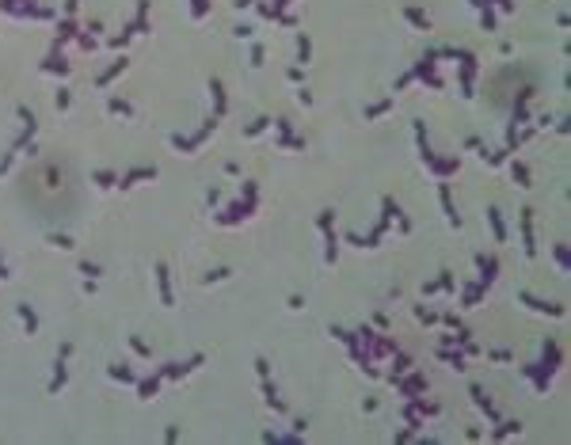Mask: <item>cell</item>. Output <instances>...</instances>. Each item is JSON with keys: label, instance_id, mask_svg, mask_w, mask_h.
I'll return each mask as SVG.
<instances>
[{"label": "cell", "instance_id": "484cf974", "mask_svg": "<svg viewBox=\"0 0 571 445\" xmlns=\"http://www.w3.org/2000/svg\"><path fill=\"white\" fill-rule=\"evenodd\" d=\"M251 65H255V68L263 65V46H255V50H251Z\"/></svg>", "mask_w": 571, "mask_h": 445}, {"label": "cell", "instance_id": "52a82bcc", "mask_svg": "<svg viewBox=\"0 0 571 445\" xmlns=\"http://www.w3.org/2000/svg\"><path fill=\"white\" fill-rule=\"evenodd\" d=\"M73 34H77V23H73V19H65V23L57 27V46H61V42H69Z\"/></svg>", "mask_w": 571, "mask_h": 445}, {"label": "cell", "instance_id": "8992f818", "mask_svg": "<svg viewBox=\"0 0 571 445\" xmlns=\"http://www.w3.org/2000/svg\"><path fill=\"white\" fill-rule=\"evenodd\" d=\"M126 65H130V61H126V57H122V61H114V65H111V68H107L103 77H99V84H111V80H114V77H118V72H126Z\"/></svg>", "mask_w": 571, "mask_h": 445}, {"label": "cell", "instance_id": "9c48e42d", "mask_svg": "<svg viewBox=\"0 0 571 445\" xmlns=\"http://www.w3.org/2000/svg\"><path fill=\"white\" fill-rule=\"evenodd\" d=\"M46 72H61V77H65V72H69V61H65V57H50V61H46Z\"/></svg>", "mask_w": 571, "mask_h": 445}, {"label": "cell", "instance_id": "7402d4cb", "mask_svg": "<svg viewBox=\"0 0 571 445\" xmlns=\"http://www.w3.org/2000/svg\"><path fill=\"white\" fill-rule=\"evenodd\" d=\"M80 274H88V278H95V274H103L95 263H80Z\"/></svg>", "mask_w": 571, "mask_h": 445}, {"label": "cell", "instance_id": "3957f363", "mask_svg": "<svg viewBox=\"0 0 571 445\" xmlns=\"http://www.w3.org/2000/svg\"><path fill=\"white\" fill-rule=\"evenodd\" d=\"M156 282H160V301H164V305H172V282H168V266H164V263L156 266Z\"/></svg>", "mask_w": 571, "mask_h": 445}, {"label": "cell", "instance_id": "8fae6325", "mask_svg": "<svg viewBox=\"0 0 571 445\" xmlns=\"http://www.w3.org/2000/svg\"><path fill=\"white\" fill-rule=\"evenodd\" d=\"M407 19H411V23H415V27H423V31H426V27H431V19H426V16H423V12H419V8H407Z\"/></svg>", "mask_w": 571, "mask_h": 445}, {"label": "cell", "instance_id": "9a60e30c", "mask_svg": "<svg viewBox=\"0 0 571 445\" xmlns=\"http://www.w3.org/2000/svg\"><path fill=\"white\" fill-rule=\"evenodd\" d=\"M111 111H114V114H133V107H130L126 99H111Z\"/></svg>", "mask_w": 571, "mask_h": 445}, {"label": "cell", "instance_id": "7c38bea8", "mask_svg": "<svg viewBox=\"0 0 571 445\" xmlns=\"http://www.w3.org/2000/svg\"><path fill=\"white\" fill-rule=\"evenodd\" d=\"M209 88H213V103H217V114H221V111H225V92H221V80H213Z\"/></svg>", "mask_w": 571, "mask_h": 445}, {"label": "cell", "instance_id": "6da1fadb", "mask_svg": "<svg viewBox=\"0 0 571 445\" xmlns=\"http://www.w3.org/2000/svg\"><path fill=\"white\" fill-rule=\"evenodd\" d=\"M141 179H156V168H137V171H130V175H122L118 187H122V190H130L133 183H141Z\"/></svg>", "mask_w": 571, "mask_h": 445}, {"label": "cell", "instance_id": "5b68a950", "mask_svg": "<svg viewBox=\"0 0 571 445\" xmlns=\"http://www.w3.org/2000/svg\"><path fill=\"white\" fill-rule=\"evenodd\" d=\"M442 209H446V221L450 225H461L457 209H453V198H450V187H442Z\"/></svg>", "mask_w": 571, "mask_h": 445}, {"label": "cell", "instance_id": "ac0fdd59", "mask_svg": "<svg viewBox=\"0 0 571 445\" xmlns=\"http://www.w3.org/2000/svg\"><path fill=\"white\" fill-rule=\"evenodd\" d=\"M309 53H312L309 38H301V42H297V61H309Z\"/></svg>", "mask_w": 571, "mask_h": 445}, {"label": "cell", "instance_id": "277c9868", "mask_svg": "<svg viewBox=\"0 0 571 445\" xmlns=\"http://www.w3.org/2000/svg\"><path fill=\"white\" fill-rule=\"evenodd\" d=\"M160 377H164V373H156V377H145V381L137 385L141 400H153V396H156V388H160Z\"/></svg>", "mask_w": 571, "mask_h": 445}, {"label": "cell", "instance_id": "ba28073f", "mask_svg": "<svg viewBox=\"0 0 571 445\" xmlns=\"http://www.w3.org/2000/svg\"><path fill=\"white\" fill-rule=\"evenodd\" d=\"M19 316H23V324H27V331H31V335L38 331V320H35V312H31L27 305H19Z\"/></svg>", "mask_w": 571, "mask_h": 445}, {"label": "cell", "instance_id": "4316f807", "mask_svg": "<svg viewBox=\"0 0 571 445\" xmlns=\"http://www.w3.org/2000/svg\"><path fill=\"white\" fill-rule=\"evenodd\" d=\"M65 8H69V12H77V0H65Z\"/></svg>", "mask_w": 571, "mask_h": 445}, {"label": "cell", "instance_id": "e0dca14e", "mask_svg": "<svg viewBox=\"0 0 571 445\" xmlns=\"http://www.w3.org/2000/svg\"><path fill=\"white\" fill-rule=\"evenodd\" d=\"M514 179H518V187H529V171L522 164H514Z\"/></svg>", "mask_w": 571, "mask_h": 445}, {"label": "cell", "instance_id": "30bf717a", "mask_svg": "<svg viewBox=\"0 0 571 445\" xmlns=\"http://www.w3.org/2000/svg\"><path fill=\"white\" fill-rule=\"evenodd\" d=\"M487 221H491V229H495V236H507V229H503V217H499V209H487Z\"/></svg>", "mask_w": 571, "mask_h": 445}, {"label": "cell", "instance_id": "4fadbf2b", "mask_svg": "<svg viewBox=\"0 0 571 445\" xmlns=\"http://www.w3.org/2000/svg\"><path fill=\"white\" fill-rule=\"evenodd\" d=\"M111 377H114V381H137V377H133L126 365H111Z\"/></svg>", "mask_w": 571, "mask_h": 445}, {"label": "cell", "instance_id": "cb8c5ba5", "mask_svg": "<svg viewBox=\"0 0 571 445\" xmlns=\"http://www.w3.org/2000/svg\"><path fill=\"white\" fill-rule=\"evenodd\" d=\"M130 346H133V350L141 354V358H149V346H145V342H141V339H130Z\"/></svg>", "mask_w": 571, "mask_h": 445}, {"label": "cell", "instance_id": "44dd1931", "mask_svg": "<svg viewBox=\"0 0 571 445\" xmlns=\"http://www.w3.org/2000/svg\"><path fill=\"white\" fill-rule=\"evenodd\" d=\"M53 248H73V236H50Z\"/></svg>", "mask_w": 571, "mask_h": 445}, {"label": "cell", "instance_id": "2e32d148", "mask_svg": "<svg viewBox=\"0 0 571 445\" xmlns=\"http://www.w3.org/2000/svg\"><path fill=\"white\" fill-rule=\"evenodd\" d=\"M190 12H194V19H202L209 12V0H194V4H190Z\"/></svg>", "mask_w": 571, "mask_h": 445}, {"label": "cell", "instance_id": "d4e9b609", "mask_svg": "<svg viewBox=\"0 0 571 445\" xmlns=\"http://www.w3.org/2000/svg\"><path fill=\"white\" fill-rule=\"evenodd\" d=\"M221 278H229L225 266H221V270H213V274H206V282H221Z\"/></svg>", "mask_w": 571, "mask_h": 445}, {"label": "cell", "instance_id": "ffe728a7", "mask_svg": "<svg viewBox=\"0 0 571 445\" xmlns=\"http://www.w3.org/2000/svg\"><path fill=\"white\" fill-rule=\"evenodd\" d=\"M53 103H57V111H65V107H69V103H73V95L65 92V88H61V92H57V99H53Z\"/></svg>", "mask_w": 571, "mask_h": 445}, {"label": "cell", "instance_id": "7a4b0ae2", "mask_svg": "<svg viewBox=\"0 0 571 445\" xmlns=\"http://www.w3.org/2000/svg\"><path fill=\"white\" fill-rule=\"evenodd\" d=\"M522 240H526V255H533L537 244H533V217H529V209L522 213Z\"/></svg>", "mask_w": 571, "mask_h": 445}, {"label": "cell", "instance_id": "603a6c76", "mask_svg": "<svg viewBox=\"0 0 571 445\" xmlns=\"http://www.w3.org/2000/svg\"><path fill=\"white\" fill-rule=\"evenodd\" d=\"M518 430V422H503V430H495V437H507V434H514Z\"/></svg>", "mask_w": 571, "mask_h": 445}, {"label": "cell", "instance_id": "d6986e66", "mask_svg": "<svg viewBox=\"0 0 571 445\" xmlns=\"http://www.w3.org/2000/svg\"><path fill=\"white\" fill-rule=\"evenodd\" d=\"M95 183H99V187H114V175L111 171H95Z\"/></svg>", "mask_w": 571, "mask_h": 445}, {"label": "cell", "instance_id": "5bb4252c", "mask_svg": "<svg viewBox=\"0 0 571 445\" xmlns=\"http://www.w3.org/2000/svg\"><path fill=\"white\" fill-rule=\"evenodd\" d=\"M267 122H270V118H255L248 129H244V137H255V133H263V129H267Z\"/></svg>", "mask_w": 571, "mask_h": 445}]
</instances>
